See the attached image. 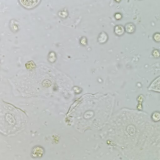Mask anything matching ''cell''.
Listing matches in <instances>:
<instances>
[{
    "mask_svg": "<svg viewBox=\"0 0 160 160\" xmlns=\"http://www.w3.org/2000/svg\"><path fill=\"white\" fill-rule=\"evenodd\" d=\"M153 39L154 41L157 43H160V33L157 32L153 35Z\"/></svg>",
    "mask_w": 160,
    "mask_h": 160,
    "instance_id": "cell-9",
    "label": "cell"
},
{
    "mask_svg": "<svg viewBox=\"0 0 160 160\" xmlns=\"http://www.w3.org/2000/svg\"><path fill=\"white\" fill-rule=\"evenodd\" d=\"M87 40L85 38L83 37L81 39L80 43L83 45H85L87 43Z\"/></svg>",
    "mask_w": 160,
    "mask_h": 160,
    "instance_id": "cell-12",
    "label": "cell"
},
{
    "mask_svg": "<svg viewBox=\"0 0 160 160\" xmlns=\"http://www.w3.org/2000/svg\"><path fill=\"white\" fill-rule=\"evenodd\" d=\"M151 55L155 59L160 58V50L159 49H154L152 51Z\"/></svg>",
    "mask_w": 160,
    "mask_h": 160,
    "instance_id": "cell-8",
    "label": "cell"
},
{
    "mask_svg": "<svg viewBox=\"0 0 160 160\" xmlns=\"http://www.w3.org/2000/svg\"><path fill=\"white\" fill-rule=\"evenodd\" d=\"M108 35L107 33L104 32H102L100 33L98 38V42L100 44L105 43L107 41Z\"/></svg>",
    "mask_w": 160,
    "mask_h": 160,
    "instance_id": "cell-6",
    "label": "cell"
},
{
    "mask_svg": "<svg viewBox=\"0 0 160 160\" xmlns=\"http://www.w3.org/2000/svg\"><path fill=\"white\" fill-rule=\"evenodd\" d=\"M44 153V151L42 147L37 146L33 149L31 155L34 158H39L42 157Z\"/></svg>",
    "mask_w": 160,
    "mask_h": 160,
    "instance_id": "cell-3",
    "label": "cell"
},
{
    "mask_svg": "<svg viewBox=\"0 0 160 160\" xmlns=\"http://www.w3.org/2000/svg\"><path fill=\"white\" fill-rule=\"evenodd\" d=\"M26 66L28 69H33L35 67V64L32 61H29L26 64Z\"/></svg>",
    "mask_w": 160,
    "mask_h": 160,
    "instance_id": "cell-11",
    "label": "cell"
},
{
    "mask_svg": "<svg viewBox=\"0 0 160 160\" xmlns=\"http://www.w3.org/2000/svg\"><path fill=\"white\" fill-rule=\"evenodd\" d=\"M23 6L28 9H31L37 5L40 1H19Z\"/></svg>",
    "mask_w": 160,
    "mask_h": 160,
    "instance_id": "cell-2",
    "label": "cell"
},
{
    "mask_svg": "<svg viewBox=\"0 0 160 160\" xmlns=\"http://www.w3.org/2000/svg\"><path fill=\"white\" fill-rule=\"evenodd\" d=\"M115 18L117 20H119L121 19L122 18V15L120 13H116L115 15Z\"/></svg>",
    "mask_w": 160,
    "mask_h": 160,
    "instance_id": "cell-13",
    "label": "cell"
},
{
    "mask_svg": "<svg viewBox=\"0 0 160 160\" xmlns=\"http://www.w3.org/2000/svg\"><path fill=\"white\" fill-rule=\"evenodd\" d=\"M151 119L152 121L155 122H158L160 121V112L158 111L154 112L151 114Z\"/></svg>",
    "mask_w": 160,
    "mask_h": 160,
    "instance_id": "cell-7",
    "label": "cell"
},
{
    "mask_svg": "<svg viewBox=\"0 0 160 160\" xmlns=\"http://www.w3.org/2000/svg\"><path fill=\"white\" fill-rule=\"evenodd\" d=\"M125 32L128 34H131L135 32L136 30V27L133 23L129 22L127 23L125 25Z\"/></svg>",
    "mask_w": 160,
    "mask_h": 160,
    "instance_id": "cell-4",
    "label": "cell"
},
{
    "mask_svg": "<svg viewBox=\"0 0 160 160\" xmlns=\"http://www.w3.org/2000/svg\"><path fill=\"white\" fill-rule=\"evenodd\" d=\"M149 90L160 93V76L154 80L150 85Z\"/></svg>",
    "mask_w": 160,
    "mask_h": 160,
    "instance_id": "cell-1",
    "label": "cell"
},
{
    "mask_svg": "<svg viewBox=\"0 0 160 160\" xmlns=\"http://www.w3.org/2000/svg\"><path fill=\"white\" fill-rule=\"evenodd\" d=\"M56 55L53 52H51L49 54L48 56V60L50 62H55L56 60Z\"/></svg>",
    "mask_w": 160,
    "mask_h": 160,
    "instance_id": "cell-10",
    "label": "cell"
},
{
    "mask_svg": "<svg viewBox=\"0 0 160 160\" xmlns=\"http://www.w3.org/2000/svg\"><path fill=\"white\" fill-rule=\"evenodd\" d=\"M114 34L118 36H121L125 34V28L121 25H117L114 27Z\"/></svg>",
    "mask_w": 160,
    "mask_h": 160,
    "instance_id": "cell-5",
    "label": "cell"
}]
</instances>
